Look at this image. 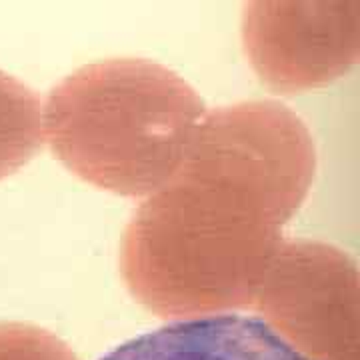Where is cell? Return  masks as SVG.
Masks as SVG:
<instances>
[{
  "instance_id": "6",
  "label": "cell",
  "mask_w": 360,
  "mask_h": 360,
  "mask_svg": "<svg viewBox=\"0 0 360 360\" xmlns=\"http://www.w3.org/2000/svg\"><path fill=\"white\" fill-rule=\"evenodd\" d=\"M42 142L40 98L22 82L0 72V179L26 165Z\"/></svg>"
},
{
  "instance_id": "1",
  "label": "cell",
  "mask_w": 360,
  "mask_h": 360,
  "mask_svg": "<svg viewBox=\"0 0 360 360\" xmlns=\"http://www.w3.org/2000/svg\"><path fill=\"white\" fill-rule=\"evenodd\" d=\"M314 170L309 129L283 104L206 112L176 172L127 226L120 264L130 292L160 316L250 307Z\"/></svg>"
},
{
  "instance_id": "7",
  "label": "cell",
  "mask_w": 360,
  "mask_h": 360,
  "mask_svg": "<svg viewBox=\"0 0 360 360\" xmlns=\"http://www.w3.org/2000/svg\"><path fill=\"white\" fill-rule=\"evenodd\" d=\"M0 360H78L65 342L28 324H0Z\"/></svg>"
},
{
  "instance_id": "3",
  "label": "cell",
  "mask_w": 360,
  "mask_h": 360,
  "mask_svg": "<svg viewBox=\"0 0 360 360\" xmlns=\"http://www.w3.org/2000/svg\"><path fill=\"white\" fill-rule=\"evenodd\" d=\"M250 307L307 359L359 360V272L335 246L284 243Z\"/></svg>"
},
{
  "instance_id": "2",
  "label": "cell",
  "mask_w": 360,
  "mask_h": 360,
  "mask_svg": "<svg viewBox=\"0 0 360 360\" xmlns=\"http://www.w3.org/2000/svg\"><path fill=\"white\" fill-rule=\"evenodd\" d=\"M206 112L196 90L167 66L108 58L54 86L42 106V132L77 176L146 198L176 172Z\"/></svg>"
},
{
  "instance_id": "5",
  "label": "cell",
  "mask_w": 360,
  "mask_h": 360,
  "mask_svg": "<svg viewBox=\"0 0 360 360\" xmlns=\"http://www.w3.org/2000/svg\"><path fill=\"white\" fill-rule=\"evenodd\" d=\"M101 360H310L262 319L232 312L170 322Z\"/></svg>"
},
{
  "instance_id": "4",
  "label": "cell",
  "mask_w": 360,
  "mask_h": 360,
  "mask_svg": "<svg viewBox=\"0 0 360 360\" xmlns=\"http://www.w3.org/2000/svg\"><path fill=\"white\" fill-rule=\"evenodd\" d=\"M246 54L274 90L326 84L359 58V2H250Z\"/></svg>"
}]
</instances>
